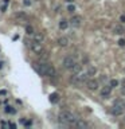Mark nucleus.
Here are the masks:
<instances>
[{"label": "nucleus", "instance_id": "nucleus-6", "mask_svg": "<svg viewBox=\"0 0 125 129\" xmlns=\"http://www.w3.org/2000/svg\"><path fill=\"white\" fill-rule=\"evenodd\" d=\"M112 89H113V87H112L110 85L101 87V90H100V94H101V97H102V98H108V97H110V94H112Z\"/></svg>", "mask_w": 125, "mask_h": 129}, {"label": "nucleus", "instance_id": "nucleus-5", "mask_svg": "<svg viewBox=\"0 0 125 129\" xmlns=\"http://www.w3.org/2000/svg\"><path fill=\"white\" fill-rule=\"evenodd\" d=\"M30 49L32 50V51L35 52V54H41L42 51H43V46H42V43H39V42H35V40H32L31 42V44H30Z\"/></svg>", "mask_w": 125, "mask_h": 129}, {"label": "nucleus", "instance_id": "nucleus-8", "mask_svg": "<svg viewBox=\"0 0 125 129\" xmlns=\"http://www.w3.org/2000/svg\"><path fill=\"white\" fill-rule=\"evenodd\" d=\"M55 74H57V71L54 69V66L50 65V63H46V77L52 78V77H55Z\"/></svg>", "mask_w": 125, "mask_h": 129}, {"label": "nucleus", "instance_id": "nucleus-11", "mask_svg": "<svg viewBox=\"0 0 125 129\" xmlns=\"http://www.w3.org/2000/svg\"><path fill=\"white\" fill-rule=\"evenodd\" d=\"M58 44L61 47H66L67 44H69V39H67L66 36H62V38H59L58 39Z\"/></svg>", "mask_w": 125, "mask_h": 129}, {"label": "nucleus", "instance_id": "nucleus-9", "mask_svg": "<svg viewBox=\"0 0 125 129\" xmlns=\"http://www.w3.org/2000/svg\"><path fill=\"white\" fill-rule=\"evenodd\" d=\"M81 22H82V17L81 16H73L70 19V24L73 27H79L81 26Z\"/></svg>", "mask_w": 125, "mask_h": 129}, {"label": "nucleus", "instance_id": "nucleus-26", "mask_svg": "<svg viewBox=\"0 0 125 129\" xmlns=\"http://www.w3.org/2000/svg\"><path fill=\"white\" fill-rule=\"evenodd\" d=\"M0 94H1V95H6L7 92H6V90H0Z\"/></svg>", "mask_w": 125, "mask_h": 129}, {"label": "nucleus", "instance_id": "nucleus-22", "mask_svg": "<svg viewBox=\"0 0 125 129\" xmlns=\"http://www.w3.org/2000/svg\"><path fill=\"white\" fill-rule=\"evenodd\" d=\"M118 46H121V47L125 46V39H120L118 40Z\"/></svg>", "mask_w": 125, "mask_h": 129}, {"label": "nucleus", "instance_id": "nucleus-14", "mask_svg": "<svg viewBox=\"0 0 125 129\" xmlns=\"http://www.w3.org/2000/svg\"><path fill=\"white\" fill-rule=\"evenodd\" d=\"M59 101V94L58 93H52V94H50V102L55 103Z\"/></svg>", "mask_w": 125, "mask_h": 129}, {"label": "nucleus", "instance_id": "nucleus-25", "mask_svg": "<svg viewBox=\"0 0 125 129\" xmlns=\"http://www.w3.org/2000/svg\"><path fill=\"white\" fill-rule=\"evenodd\" d=\"M120 22H121V23H125V15H122V16L120 17Z\"/></svg>", "mask_w": 125, "mask_h": 129}, {"label": "nucleus", "instance_id": "nucleus-28", "mask_svg": "<svg viewBox=\"0 0 125 129\" xmlns=\"http://www.w3.org/2000/svg\"><path fill=\"white\" fill-rule=\"evenodd\" d=\"M9 3V0H4V4H8Z\"/></svg>", "mask_w": 125, "mask_h": 129}, {"label": "nucleus", "instance_id": "nucleus-4", "mask_svg": "<svg viewBox=\"0 0 125 129\" xmlns=\"http://www.w3.org/2000/svg\"><path fill=\"white\" fill-rule=\"evenodd\" d=\"M62 65H63L65 69L71 70V69H73V67L77 65V58L73 57V55H67V57H65L63 62H62Z\"/></svg>", "mask_w": 125, "mask_h": 129}, {"label": "nucleus", "instance_id": "nucleus-20", "mask_svg": "<svg viewBox=\"0 0 125 129\" xmlns=\"http://www.w3.org/2000/svg\"><path fill=\"white\" fill-rule=\"evenodd\" d=\"M67 11H69V12H74V11H75V7H74L73 4H69V6H67Z\"/></svg>", "mask_w": 125, "mask_h": 129}, {"label": "nucleus", "instance_id": "nucleus-29", "mask_svg": "<svg viewBox=\"0 0 125 129\" xmlns=\"http://www.w3.org/2000/svg\"><path fill=\"white\" fill-rule=\"evenodd\" d=\"M66 1H67V3H73L74 0H66Z\"/></svg>", "mask_w": 125, "mask_h": 129}, {"label": "nucleus", "instance_id": "nucleus-18", "mask_svg": "<svg viewBox=\"0 0 125 129\" xmlns=\"http://www.w3.org/2000/svg\"><path fill=\"white\" fill-rule=\"evenodd\" d=\"M26 32L28 35H34V28L31 26H26Z\"/></svg>", "mask_w": 125, "mask_h": 129}, {"label": "nucleus", "instance_id": "nucleus-12", "mask_svg": "<svg viewBox=\"0 0 125 129\" xmlns=\"http://www.w3.org/2000/svg\"><path fill=\"white\" fill-rule=\"evenodd\" d=\"M86 73H87L89 77H93V75L97 74V69L94 66H89V67H87V70H86Z\"/></svg>", "mask_w": 125, "mask_h": 129}, {"label": "nucleus", "instance_id": "nucleus-21", "mask_svg": "<svg viewBox=\"0 0 125 129\" xmlns=\"http://www.w3.org/2000/svg\"><path fill=\"white\" fill-rule=\"evenodd\" d=\"M6 112H7V113H11V114H14V113H15V109H12L11 106H7V108H6Z\"/></svg>", "mask_w": 125, "mask_h": 129}, {"label": "nucleus", "instance_id": "nucleus-27", "mask_svg": "<svg viewBox=\"0 0 125 129\" xmlns=\"http://www.w3.org/2000/svg\"><path fill=\"white\" fill-rule=\"evenodd\" d=\"M121 93H122V94H125V86H121Z\"/></svg>", "mask_w": 125, "mask_h": 129}, {"label": "nucleus", "instance_id": "nucleus-17", "mask_svg": "<svg viewBox=\"0 0 125 129\" xmlns=\"http://www.w3.org/2000/svg\"><path fill=\"white\" fill-rule=\"evenodd\" d=\"M81 70H82L81 65H79V63H77L75 66H74L73 69H71V73H73V74H77V73H81Z\"/></svg>", "mask_w": 125, "mask_h": 129}, {"label": "nucleus", "instance_id": "nucleus-19", "mask_svg": "<svg viewBox=\"0 0 125 129\" xmlns=\"http://www.w3.org/2000/svg\"><path fill=\"white\" fill-rule=\"evenodd\" d=\"M118 85H120V83H118V81H117V79H112L110 81V86H112V87H117Z\"/></svg>", "mask_w": 125, "mask_h": 129}, {"label": "nucleus", "instance_id": "nucleus-2", "mask_svg": "<svg viewBox=\"0 0 125 129\" xmlns=\"http://www.w3.org/2000/svg\"><path fill=\"white\" fill-rule=\"evenodd\" d=\"M125 110V100H116L113 103V108H112V113L116 116H121Z\"/></svg>", "mask_w": 125, "mask_h": 129}, {"label": "nucleus", "instance_id": "nucleus-24", "mask_svg": "<svg viewBox=\"0 0 125 129\" xmlns=\"http://www.w3.org/2000/svg\"><path fill=\"white\" fill-rule=\"evenodd\" d=\"M23 4H24V6H27V7L31 6V0H23Z\"/></svg>", "mask_w": 125, "mask_h": 129}, {"label": "nucleus", "instance_id": "nucleus-13", "mask_svg": "<svg viewBox=\"0 0 125 129\" xmlns=\"http://www.w3.org/2000/svg\"><path fill=\"white\" fill-rule=\"evenodd\" d=\"M69 24H70V22H67L66 19H62L61 22H59V28H61V30H66L67 27H69Z\"/></svg>", "mask_w": 125, "mask_h": 129}, {"label": "nucleus", "instance_id": "nucleus-16", "mask_svg": "<svg viewBox=\"0 0 125 129\" xmlns=\"http://www.w3.org/2000/svg\"><path fill=\"white\" fill-rule=\"evenodd\" d=\"M124 27L121 26V24H118V26H116L114 27V34H117V35H121V34H124Z\"/></svg>", "mask_w": 125, "mask_h": 129}, {"label": "nucleus", "instance_id": "nucleus-3", "mask_svg": "<svg viewBox=\"0 0 125 129\" xmlns=\"http://www.w3.org/2000/svg\"><path fill=\"white\" fill-rule=\"evenodd\" d=\"M87 79H89L87 73H77V74H73V75H71V78H70L71 83H73V85H77V86H78L79 83L86 82Z\"/></svg>", "mask_w": 125, "mask_h": 129}, {"label": "nucleus", "instance_id": "nucleus-7", "mask_svg": "<svg viewBox=\"0 0 125 129\" xmlns=\"http://www.w3.org/2000/svg\"><path fill=\"white\" fill-rule=\"evenodd\" d=\"M85 83H86V87L89 90H97V87H98V81L97 79H87Z\"/></svg>", "mask_w": 125, "mask_h": 129}, {"label": "nucleus", "instance_id": "nucleus-10", "mask_svg": "<svg viewBox=\"0 0 125 129\" xmlns=\"http://www.w3.org/2000/svg\"><path fill=\"white\" fill-rule=\"evenodd\" d=\"M34 40H35V42L42 43L44 40V35L41 34V32H34Z\"/></svg>", "mask_w": 125, "mask_h": 129}, {"label": "nucleus", "instance_id": "nucleus-1", "mask_svg": "<svg viewBox=\"0 0 125 129\" xmlns=\"http://www.w3.org/2000/svg\"><path fill=\"white\" fill-rule=\"evenodd\" d=\"M58 120H59V122H61V124L75 126L79 118L77 117L75 114H73L71 112H67V110H62V112L58 114Z\"/></svg>", "mask_w": 125, "mask_h": 129}, {"label": "nucleus", "instance_id": "nucleus-23", "mask_svg": "<svg viewBox=\"0 0 125 129\" xmlns=\"http://www.w3.org/2000/svg\"><path fill=\"white\" fill-rule=\"evenodd\" d=\"M16 16H17V17H27V16H26V14H23V12H17Z\"/></svg>", "mask_w": 125, "mask_h": 129}, {"label": "nucleus", "instance_id": "nucleus-15", "mask_svg": "<svg viewBox=\"0 0 125 129\" xmlns=\"http://www.w3.org/2000/svg\"><path fill=\"white\" fill-rule=\"evenodd\" d=\"M77 128H89V124L86 122V121H83V120H78V122H77Z\"/></svg>", "mask_w": 125, "mask_h": 129}]
</instances>
